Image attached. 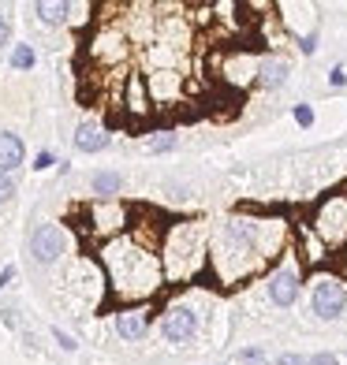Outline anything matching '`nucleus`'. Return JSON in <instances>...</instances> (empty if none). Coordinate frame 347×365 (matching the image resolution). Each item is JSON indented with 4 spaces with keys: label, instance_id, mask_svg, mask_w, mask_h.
<instances>
[{
    "label": "nucleus",
    "instance_id": "423d86ee",
    "mask_svg": "<svg viewBox=\"0 0 347 365\" xmlns=\"http://www.w3.org/2000/svg\"><path fill=\"white\" fill-rule=\"evenodd\" d=\"M23 157H26V149H23V138L19 135H11V130H4L0 135V172H15L23 164Z\"/></svg>",
    "mask_w": 347,
    "mask_h": 365
},
{
    "label": "nucleus",
    "instance_id": "9b49d317",
    "mask_svg": "<svg viewBox=\"0 0 347 365\" xmlns=\"http://www.w3.org/2000/svg\"><path fill=\"white\" fill-rule=\"evenodd\" d=\"M68 11H71V4H38V15L45 23H64Z\"/></svg>",
    "mask_w": 347,
    "mask_h": 365
},
{
    "label": "nucleus",
    "instance_id": "6e6552de",
    "mask_svg": "<svg viewBox=\"0 0 347 365\" xmlns=\"http://www.w3.org/2000/svg\"><path fill=\"white\" fill-rule=\"evenodd\" d=\"M146 328H150V321H146L142 313H120V317H116V331H120L124 339H142Z\"/></svg>",
    "mask_w": 347,
    "mask_h": 365
},
{
    "label": "nucleus",
    "instance_id": "1a4fd4ad",
    "mask_svg": "<svg viewBox=\"0 0 347 365\" xmlns=\"http://www.w3.org/2000/svg\"><path fill=\"white\" fill-rule=\"evenodd\" d=\"M261 82H266V86H284V82H288V63L284 60H269L266 63V68H261Z\"/></svg>",
    "mask_w": 347,
    "mask_h": 365
},
{
    "label": "nucleus",
    "instance_id": "7ed1b4c3",
    "mask_svg": "<svg viewBox=\"0 0 347 365\" xmlns=\"http://www.w3.org/2000/svg\"><path fill=\"white\" fill-rule=\"evenodd\" d=\"M161 331H164V339H169V343H187L198 331V317L187 306L169 309V313H164V321H161Z\"/></svg>",
    "mask_w": 347,
    "mask_h": 365
},
{
    "label": "nucleus",
    "instance_id": "4be33fe9",
    "mask_svg": "<svg viewBox=\"0 0 347 365\" xmlns=\"http://www.w3.org/2000/svg\"><path fill=\"white\" fill-rule=\"evenodd\" d=\"M313 45H318V38H313V34H310V38H303V53H313Z\"/></svg>",
    "mask_w": 347,
    "mask_h": 365
},
{
    "label": "nucleus",
    "instance_id": "f8f14e48",
    "mask_svg": "<svg viewBox=\"0 0 347 365\" xmlns=\"http://www.w3.org/2000/svg\"><path fill=\"white\" fill-rule=\"evenodd\" d=\"M11 68H15V71L34 68V48H30V45H15V53H11Z\"/></svg>",
    "mask_w": 347,
    "mask_h": 365
},
{
    "label": "nucleus",
    "instance_id": "f3484780",
    "mask_svg": "<svg viewBox=\"0 0 347 365\" xmlns=\"http://www.w3.org/2000/svg\"><path fill=\"white\" fill-rule=\"evenodd\" d=\"M310 365H340V358H336V354H313Z\"/></svg>",
    "mask_w": 347,
    "mask_h": 365
},
{
    "label": "nucleus",
    "instance_id": "412c9836",
    "mask_svg": "<svg viewBox=\"0 0 347 365\" xmlns=\"http://www.w3.org/2000/svg\"><path fill=\"white\" fill-rule=\"evenodd\" d=\"M8 34H11V26H8V19H0V45L8 41Z\"/></svg>",
    "mask_w": 347,
    "mask_h": 365
},
{
    "label": "nucleus",
    "instance_id": "a211bd4d",
    "mask_svg": "<svg viewBox=\"0 0 347 365\" xmlns=\"http://www.w3.org/2000/svg\"><path fill=\"white\" fill-rule=\"evenodd\" d=\"M328 82L340 90V86H347V75H343V68H333V75H328Z\"/></svg>",
    "mask_w": 347,
    "mask_h": 365
},
{
    "label": "nucleus",
    "instance_id": "39448f33",
    "mask_svg": "<svg viewBox=\"0 0 347 365\" xmlns=\"http://www.w3.org/2000/svg\"><path fill=\"white\" fill-rule=\"evenodd\" d=\"M269 298H273L276 306L288 309L295 298H299V276H295V272H276L269 279Z\"/></svg>",
    "mask_w": 347,
    "mask_h": 365
},
{
    "label": "nucleus",
    "instance_id": "6ab92c4d",
    "mask_svg": "<svg viewBox=\"0 0 347 365\" xmlns=\"http://www.w3.org/2000/svg\"><path fill=\"white\" fill-rule=\"evenodd\" d=\"M56 343L64 346V351H75V339H71V336H64V331H60V328H56Z\"/></svg>",
    "mask_w": 347,
    "mask_h": 365
},
{
    "label": "nucleus",
    "instance_id": "2eb2a0df",
    "mask_svg": "<svg viewBox=\"0 0 347 365\" xmlns=\"http://www.w3.org/2000/svg\"><path fill=\"white\" fill-rule=\"evenodd\" d=\"M15 197V182L8 175H0V202H11Z\"/></svg>",
    "mask_w": 347,
    "mask_h": 365
},
{
    "label": "nucleus",
    "instance_id": "dca6fc26",
    "mask_svg": "<svg viewBox=\"0 0 347 365\" xmlns=\"http://www.w3.org/2000/svg\"><path fill=\"white\" fill-rule=\"evenodd\" d=\"M276 365H310V358H303V354H280Z\"/></svg>",
    "mask_w": 347,
    "mask_h": 365
},
{
    "label": "nucleus",
    "instance_id": "4468645a",
    "mask_svg": "<svg viewBox=\"0 0 347 365\" xmlns=\"http://www.w3.org/2000/svg\"><path fill=\"white\" fill-rule=\"evenodd\" d=\"M295 123L310 127V123H313V108H310V105H295Z\"/></svg>",
    "mask_w": 347,
    "mask_h": 365
},
{
    "label": "nucleus",
    "instance_id": "0eeeda50",
    "mask_svg": "<svg viewBox=\"0 0 347 365\" xmlns=\"http://www.w3.org/2000/svg\"><path fill=\"white\" fill-rule=\"evenodd\" d=\"M75 145L82 149V153H101V149L109 145V138H105V130L97 127V123H79V130H75Z\"/></svg>",
    "mask_w": 347,
    "mask_h": 365
},
{
    "label": "nucleus",
    "instance_id": "ddd939ff",
    "mask_svg": "<svg viewBox=\"0 0 347 365\" xmlns=\"http://www.w3.org/2000/svg\"><path fill=\"white\" fill-rule=\"evenodd\" d=\"M172 145H176V138H172V135H157V138L150 142V153H169Z\"/></svg>",
    "mask_w": 347,
    "mask_h": 365
},
{
    "label": "nucleus",
    "instance_id": "aec40b11",
    "mask_svg": "<svg viewBox=\"0 0 347 365\" xmlns=\"http://www.w3.org/2000/svg\"><path fill=\"white\" fill-rule=\"evenodd\" d=\"M243 361H246V365H258V361H261V351H243Z\"/></svg>",
    "mask_w": 347,
    "mask_h": 365
},
{
    "label": "nucleus",
    "instance_id": "f257e3e1",
    "mask_svg": "<svg viewBox=\"0 0 347 365\" xmlns=\"http://www.w3.org/2000/svg\"><path fill=\"white\" fill-rule=\"evenodd\" d=\"M64 250H68V239H64V227H56V224H41L30 235V257L38 264H53Z\"/></svg>",
    "mask_w": 347,
    "mask_h": 365
},
{
    "label": "nucleus",
    "instance_id": "9d476101",
    "mask_svg": "<svg viewBox=\"0 0 347 365\" xmlns=\"http://www.w3.org/2000/svg\"><path fill=\"white\" fill-rule=\"evenodd\" d=\"M94 190L97 194H116L120 190V172H97L94 175Z\"/></svg>",
    "mask_w": 347,
    "mask_h": 365
},
{
    "label": "nucleus",
    "instance_id": "20e7f679",
    "mask_svg": "<svg viewBox=\"0 0 347 365\" xmlns=\"http://www.w3.org/2000/svg\"><path fill=\"white\" fill-rule=\"evenodd\" d=\"M318 227H321V235L328 239V242H340L343 235H347V202H328L325 205V212H321V220H318Z\"/></svg>",
    "mask_w": 347,
    "mask_h": 365
},
{
    "label": "nucleus",
    "instance_id": "5701e85b",
    "mask_svg": "<svg viewBox=\"0 0 347 365\" xmlns=\"http://www.w3.org/2000/svg\"><path fill=\"white\" fill-rule=\"evenodd\" d=\"M11 276H15V269H4V272H0V287H4V284H8Z\"/></svg>",
    "mask_w": 347,
    "mask_h": 365
},
{
    "label": "nucleus",
    "instance_id": "f03ea898",
    "mask_svg": "<svg viewBox=\"0 0 347 365\" xmlns=\"http://www.w3.org/2000/svg\"><path fill=\"white\" fill-rule=\"evenodd\" d=\"M343 306H347V287L340 279H318V287H313V313L321 321H336Z\"/></svg>",
    "mask_w": 347,
    "mask_h": 365
}]
</instances>
